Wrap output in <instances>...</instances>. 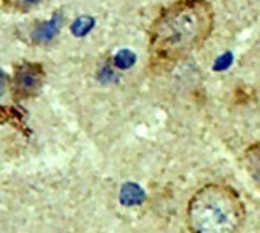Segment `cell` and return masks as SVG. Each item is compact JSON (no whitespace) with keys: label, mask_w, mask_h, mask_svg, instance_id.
Listing matches in <instances>:
<instances>
[{"label":"cell","mask_w":260,"mask_h":233,"mask_svg":"<svg viewBox=\"0 0 260 233\" xmlns=\"http://www.w3.org/2000/svg\"><path fill=\"white\" fill-rule=\"evenodd\" d=\"M142 198H143V194H142V191H140L137 186H134V185H126V186H123L122 194H120V201H122L123 205L133 206V205L140 203Z\"/></svg>","instance_id":"obj_6"},{"label":"cell","mask_w":260,"mask_h":233,"mask_svg":"<svg viewBox=\"0 0 260 233\" xmlns=\"http://www.w3.org/2000/svg\"><path fill=\"white\" fill-rule=\"evenodd\" d=\"M245 215L241 195L224 183H209L200 188L186 209L190 233H238Z\"/></svg>","instance_id":"obj_2"},{"label":"cell","mask_w":260,"mask_h":233,"mask_svg":"<svg viewBox=\"0 0 260 233\" xmlns=\"http://www.w3.org/2000/svg\"><path fill=\"white\" fill-rule=\"evenodd\" d=\"M245 171L260 189V142L251 143L242 156Z\"/></svg>","instance_id":"obj_4"},{"label":"cell","mask_w":260,"mask_h":233,"mask_svg":"<svg viewBox=\"0 0 260 233\" xmlns=\"http://www.w3.org/2000/svg\"><path fill=\"white\" fill-rule=\"evenodd\" d=\"M59 26H61V15L59 14H55L50 20L41 23L32 34L34 37V41L35 43H40V44H46L49 43L59 31Z\"/></svg>","instance_id":"obj_5"},{"label":"cell","mask_w":260,"mask_h":233,"mask_svg":"<svg viewBox=\"0 0 260 233\" xmlns=\"http://www.w3.org/2000/svg\"><path fill=\"white\" fill-rule=\"evenodd\" d=\"M93 24H94V20H93V18H90V17H81V18H78V20L72 24V32H73L75 35H78V37L85 35V34L93 27Z\"/></svg>","instance_id":"obj_7"},{"label":"cell","mask_w":260,"mask_h":233,"mask_svg":"<svg viewBox=\"0 0 260 233\" xmlns=\"http://www.w3.org/2000/svg\"><path fill=\"white\" fill-rule=\"evenodd\" d=\"M133 55H129L128 52H122L116 56V66L120 67V69H125V67H129L131 63H133Z\"/></svg>","instance_id":"obj_9"},{"label":"cell","mask_w":260,"mask_h":233,"mask_svg":"<svg viewBox=\"0 0 260 233\" xmlns=\"http://www.w3.org/2000/svg\"><path fill=\"white\" fill-rule=\"evenodd\" d=\"M6 2H8L9 6H12V8H17V9L24 11V9H29V8H32V6L38 5V3L43 2V0H6Z\"/></svg>","instance_id":"obj_8"},{"label":"cell","mask_w":260,"mask_h":233,"mask_svg":"<svg viewBox=\"0 0 260 233\" xmlns=\"http://www.w3.org/2000/svg\"><path fill=\"white\" fill-rule=\"evenodd\" d=\"M215 29V9L209 0H178L165 8L151 27V60L169 67L206 44Z\"/></svg>","instance_id":"obj_1"},{"label":"cell","mask_w":260,"mask_h":233,"mask_svg":"<svg viewBox=\"0 0 260 233\" xmlns=\"http://www.w3.org/2000/svg\"><path fill=\"white\" fill-rule=\"evenodd\" d=\"M2 93H3V82L0 81V96H2Z\"/></svg>","instance_id":"obj_10"},{"label":"cell","mask_w":260,"mask_h":233,"mask_svg":"<svg viewBox=\"0 0 260 233\" xmlns=\"http://www.w3.org/2000/svg\"><path fill=\"white\" fill-rule=\"evenodd\" d=\"M44 73L38 64H21L14 76V92L18 98H27L38 92L43 84Z\"/></svg>","instance_id":"obj_3"}]
</instances>
